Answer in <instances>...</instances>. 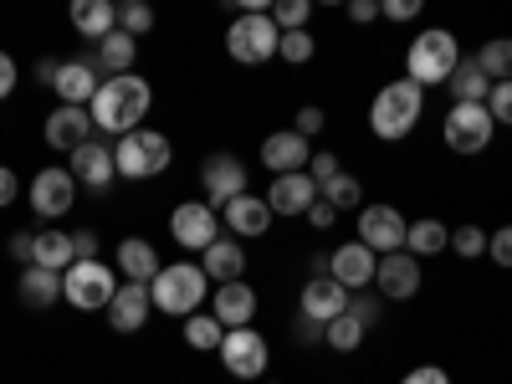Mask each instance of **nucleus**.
<instances>
[{
	"label": "nucleus",
	"instance_id": "obj_27",
	"mask_svg": "<svg viewBox=\"0 0 512 384\" xmlns=\"http://www.w3.org/2000/svg\"><path fill=\"white\" fill-rule=\"evenodd\" d=\"M72 31L88 36V41H103L118 31V6L113 0H72Z\"/></svg>",
	"mask_w": 512,
	"mask_h": 384
},
{
	"label": "nucleus",
	"instance_id": "obj_35",
	"mask_svg": "<svg viewBox=\"0 0 512 384\" xmlns=\"http://www.w3.org/2000/svg\"><path fill=\"white\" fill-rule=\"evenodd\" d=\"M221 338H226V328L216 323V313H190L185 318V344L190 349H200V354L205 349H221Z\"/></svg>",
	"mask_w": 512,
	"mask_h": 384
},
{
	"label": "nucleus",
	"instance_id": "obj_30",
	"mask_svg": "<svg viewBox=\"0 0 512 384\" xmlns=\"http://www.w3.org/2000/svg\"><path fill=\"white\" fill-rule=\"evenodd\" d=\"M21 303L26 308H52L62 297V272H47V267H21Z\"/></svg>",
	"mask_w": 512,
	"mask_h": 384
},
{
	"label": "nucleus",
	"instance_id": "obj_9",
	"mask_svg": "<svg viewBox=\"0 0 512 384\" xmlns=\"http://www.w3.org/2000/svg\"><path fill=\"white\" fill-rule=\"evenodd\" d=\"M26 200H31V210H36L41 221H57V216H67V210L77 205V180H72V169L47 164V169H41V175L31 180Z\"/></svg>",
	"mask_w": 512,
	"mask_h": 384
},
{
	"label": "nucleus",
	"instance_id": "obj_41",
	"mask_svg": "<svg viewBox=\"0 0 512 384\" xmlns=\"http://www.w3.org/2000/svg\"><path fill=\"white\" fill-rule=\"evenodd\" d=\"M487 113H492V123L512 128V82H492V93H487Z\"/></svg>",
	"mask_w": 512,
	"mask_h": 384
},
{
	"label": "nucleus",
	"instance_id": "obj_17",
	"mask_svg": "<svg viewBox=\"0 0 512 384\" xmlns=\"http://www.w3.org/2000/svg\"><path fill=\"white\" fill-rule=\"evenodd\" d=\"M47 144L57 149V154H77L82 144H93V108H52V118H47Z\"/></svg>",
	"mask_w": 512,
	"mask_h": 384
},
{
	"label": "nucleus",
	"instance_id": "obj_36",
	"mask_svg": "<svg viewBox=\"0 0 512 384\" xmlns=\"http://www.w3.org/2000/svg\"><path fill=\"white\" fill-rule=\"evenodd\" d=\"M318 195H323L333 210H364V185H359L354 175H338V180H328Z\"/></svg>",
	"mask_w": 512,
	"mask_h": 384
},
{
	"label": "nucleus",
	"instance_id": "obj_50",
	"mask_svg": "<svg viewBox=\"0 0 512 384\" xmlns=\"http://www.w3.org/2000/svg\"><path fill=\"white\" fill-rule=\"evenodd\" d=\"M400 384H451V379H446V369H436V364H420V369H410Z\"/></svg>",
	"mask_w": 512,
	"mask_h": 384
},
{
	"label": "nucleus",
	"instance_id": "obj_5",
	"mask_svg": "<svg viewBox=\"0 0 512 384\" xmlns=\"http://www.w3.org/2000/svg\"><path fill=\"white\" fill-rule=\"evenodd\" d=\"M277 41H282V31H277L272 11H241V16L226 26V52H231V62H241V67L272 62V57H277Z\"/></svg>",
	"mask_w": 512,
	"mask_h": 384
},
{
	"label": "nucleus",
	"instance_id": "obj_44",
	"mask_svg": "<svg viewBox=\"0 0 512 384\" xmlns=\"http://www.w3.org/2000/svg\"><path fill=\"white\" fill-rule=\"evenodd\" d=\"M308 175H313L318 190H323L328 180H338V175H344V169H338V154H313V159H308Z\"/></svg>",
	"mask_w": 512,
	"mask_h": 384
},
{
	"label": "nucleus",
	"instance_id": "obj_42",
	"mask_svg": "<svg viewBox=\"0 0 512 384\" xmlns=\"http://www.w3.org/2000/svg\"><path fill=\"white\" fill-rule=\"evenodd\" d=\"M323 128H328V118H323V108H318V103L297 108V118H292V134H303V139L313 144V134H323Z\"/></svg>",
	"mask_w": 512,
	"mask_h": 384
},
{
	"label": "nucleus",
	"instance_id": "obj_53",
	"mask_svg": "<svg viewBox=\"0 0 512 384\" xmlns=\"http://www.w3.org/2000/svg\"><path fill=\"white\" fill-rule=\"evenodd\" d=\"M297 344H323V323H313V318H303V313H297Z\"/></svg>",
	"mask_w": 512,
	"mask_h": 384
},
{
	"label": "nucleus",
	"instance_id": "obj_32",
	"mask_svg": "<svg viewBox=\"0 0 512 384\" xmlns=\"http://www.w3.org/2000/svg\"><path fill=\"white\" fill-rule=\"evenodd\" d=\"M451 246V231L441 226V221H410V231H405V251L415 256H436V251H446Z\"/></svg>",
	"mask_w": 512,
	"mask_h": 384
},
{
	"label": "nucleus",
	"instance_id": "obj_26",
	"mask_svg": "<svg viewBox=\"0 0 512 384\" xmlns=\"http://www.w3.org/2000/svg\"><path fill=\"white\" fill-rule=\"evenodd\" d=\"M159 251L144 241V236H128V241H118V272H123V282H154L159 277Z\"/></svg>",
	"mask_w": 512,
	"mask_h": 384
},
{
	"label": "nucleus",
	"instance_id": "obj_7",
	"mask_svg": "<svg viewBox=\"0 0 512 384\" xmlns=\"http://www.w3.org/2000/svg\"><path fill=\"white\" fill-rule=\"evenodd\" d=\"M113 292H118V272L103 262H72L62 272V297L77 313H108Z\"/></svg>",
	"mask_w": 512,
	"mask_h": 384
},
{
	"label": "nucleus",
	"instance_id": "obj_52",
	"mask_svg": "<svg viewBox=\"0 0 512 384\" xmlns=\"http://www.w3.org/2000/svg\"><path fill=\"white\" fill-rule=\"evenodd\" d=\"M16 77H21L16 57H11V52H0V98H11V88H16Z\"/></svg>",
	"mask_w": 512,
	"mask_h": 384
},
{
	"label": "nucleus",
	"instance_id": "obj_23",
	"mask_svg": "<svg viewBox=\"0 0 512 384\" xmlns=\"http://www.w3.org/2000/svg\"><path fill=\"white\" fill-rule=\"evenodd\" d=\"M221 216H226V226H231V236L241 241V236H267V226L277 221L272 216V205H267V195H236L226 210H221Z\"/></svg>",
	"mask_w": 512,
	"mask_h": 384
},
{
	"label": "nucleus",
	"instance_id": "obj_12",
	"mask_svg": "<svg viewBox=\"0 0 512 384\" xmlns=\"http://www.w3.org/2000/svg\"><path fill=\"white\" fill-rule=\"evenodd\" d=\"M374 272H379V256L354 236V241H344L338 251H328V277L344 287V292H369L374 287Z\"/></svg>",
	"mask_w": 512,
	"mask_h": 384
},
{
	"label": "nucleus",
	"instance_id": "obj_22",
	"mask_svg": "<svg viewBox=\"0 0 512 384\" xmlns=\"http://www.w3.org/2000/svg\"><path fill=\"white\" fill-rule=\"evenodd\" d=\"M200 272L216 282V287L241 282V272H246V246H241L236 236H216V246L200 251Z\"/></svg>",
	"mask_w": 512,
	"mask_h": 384
},
{
	"label": "nucleus",
	"instance_id": "obj_25",
	"mask_svg": "<svg viewBox=\"0 0 512 384\" xmlns=\"http://www.w3.org/2000/svg\"><path fill=\"white\" fill-rule=\"evenodd\" d=\"M251 318H256V287H246V282L216 287V323L221 328H251Z\"/></svg>",
	"mask_w": 512,
	"mask_h": 384
},
{
	"label": "nucleus",
	"instance_id": "obj_16",
	"mask_svg": "<svg viewBox=\"0 0 512 384\" xmlns=\"http://www.w3.org/2000/svg\"><path fill=\"white\" fill-rule=\"evenodd\" d=\"M374 287H379V297H390V303H410V297L420 292V262H415L410 251H390V256H379Z\"/></svg>",
	"mask_w": 512,
	"mask_h": 384
},
{
	"label": "nucleus",
	"instance_id": "obj_49",
	"mask_svg": "<svg viewBox=\"0 0 512 384\" xmlns=\"http://www.w3.org/2000/svg\"><path fill=\"white\" fill-rule=\"evenodd\" d=\"M72 251H77V262H98V236L93 231H72Z\"/></svg>",
	"mask_w": 512,
	"mask_h": 384
},
{
	"label": "nucleus",
	"instance_id": "obj_40",
	"mask_svg": "<svg viewBox=\"0 0 512 384\" xmlns=\"http://www.w3.org/2000/svg\"><path fill=\"white\" fill-rule=\"evenodd\" d=\"M451 251L466 256V262H472V256H487V231H482V226H461V231H451Z\"/></svg>",
	"mask_w": 512,
	"mask_h": 384
},
{
	"label": "nucleus",
	"instance_id": "obj_51",
	"mask_svg": "<svg viewBox=\"0 0 512 384\" xmlns=\"http://www.w3.org/2000/svg\"><path fill=\"white\" fill-rule=\"evenodd\" d=\"M21 195V180H16V169L11 164H0V210H6L11 200Z\"/></svg>",
	"mask_w": 512,
	"mask_h": 384
},
{
	"label": "nucleus",
	"instance_id": "obj_8",
	"mask_svg": "<svg viewBox=\"0 0 512 384\" xmlns=\"http://www.w3.org/2000/svg\"><path fill=\"white\" fill-rule=\"evenodd\" d=\"M497 134V123L487 113V103H451L446 123H441V139L451 154H482Z\"/></svg>",
	"mask_w": 512,
	"mask_h": 384
},
{
	"label": "nucleus",
	"instance_id": "obj_54",
	"mask_svg": "<svg viewBox=\"0 0 512 384\" xmlns=\"http://www.w3.org/2000/svg\"><path fill=\"white\" fill-rule=\"evenodd\" d=\"M349 21H359V26L379 21V0H349Z\"/></svg>",
	"mask_w": 512,
	"mask_h": 384
},
{
	"label": "nucleus",
	"instance_id": "obj_1",
	"mask_svg": "<svg viewBox=\"0 0 512 384\" xmlns=\"http://www.w3.org/2000/svg\"><path fill=\"white\" fill-rule=\"evenodd\" d=\"M154 108V88L139 77V72H123V77H103V88L93 98V128L103 134H134V128L149 118Z\"/></svg>",
	"mask_w": 512,
	"mask_h": 384
},
{
	"label": "nucleus",
	"instance_id": "obj_46",
	"mask_svg": "<svg viewBox=\"0 0 512 384\" xmlns=\"http://www.w3.org/2000/svg\"><path fill=\"white\" fill-rule=\"evenodd\" d=\"M379 16H390V21H415V16H420V0H379Z\"/></svg>",
	"mask_w": 512,
	"mask_h": 384
},
{
	"label": "nucleus",
	"instance_id": "obj_24",
	"mask_svg": "<svg viewBox=\"0 0 512 384\" xmlns=\"http://www.w3.org/2000/svg\"><path fill=\"white\" fill-rule=\"evenodd\" d=\"M349 313V292L338 287L333 277H313L308 287H303V318H313V323H333V318H344Z\"/></svg>",
	"mask_w": 512,
	"mask_h": 384
},
{
	"label": "nucleus",
	"instance_id": "obj_43",
	"mask_svg": "<svg viewBox=\"0 0 512 384\" xmlns=\"http://www.w3.org/2000/svg\"><path fill=\"white\" fill-rule=\"evenodd\" d=\"M487 256H492L497 267H507V272H512V226H502V231H492V236H487Z\"/></svg>",
	"mask_w": 512,
	"mask_h": 384
},
{
	"label": "nucleus",
	"instance_id": "obj_4",
	"mask_svg": "<svg viewBox=\"0 0 512 384\" xmlns=\"http://www.w3.org/2000/svg\"><path fill=\"white\" fill-rule=\"evenodd\" d=\"M461 67V47H456V36L431 26V31H420L410 41V52H405V77L420 82V88H436V82H451V72Z\"/></svg>",
	"mask_w": 512,
	"mask_h": 384
},
{
	"label": "nucleus",
	"instance_id": "obj_29",
	"mask_svg": "<svg viewBox=\"0 0 512 384\" xmlns=\"http://www.w3.org/2000/svg\"><path fill=\"white\" fill-rule=\"evenodd\" d=\"M72 262H77V251H72V236H67V231H36V246H31V267L67 272Z\"/></svg>",
	"mask_w": 512,
	"mask_h": 384
},
{
	"label": "nucleus",
	"instance_id": "obj_33",
	"mask_svg": "<svg viewBox=\"0 0 512 384\" xmlns=\"http://www.w3.org/2000/svg\"><path fill=\"white\" fill-rule=\"evenodd\" d=\"M472 62L487 72V82H512V36H497V41H487V47H482Z\"/></svg>",
	"mask_w": 512,
	"mask_h": 384
},
{
	"label": "nucleus",
	"instance_id": "obj_37",
	"mask_svg": "<svg viewBox=\"0 0 512 384\" xmlns=\"http://www.w3.org/2000/svg\"><path fill=\"white\" fill-rule=\"evenodd\" d=\"M118 31L134 36V41L149 36V31H154V11L144 6V0H123V6H118Z\"/></svg>",
	"mask_w": 512,
	"mask_h": 384
},
{
	"label": "nucleus",
	"instance_id": "obj_45",
	"mask_svg": "<svg viewBox=\"0 0 512 384\" xmlns=\"http://www.w3.org/2000/svg\"><path fill=\"white\" fill-rule=\"evenodd\" d=\"M349 313H354L364 328H374V323H379V297H369V292H349Z\"/></svg>",
	"mask_w": 512,
	"mask_h": 384
},
{
	"label": "nucleus",
	"instance_id": "obj_10",
	"mask_svg": "<svg viewBox=\"0 0 512 384\" xmlns=\"http://www.w3.org/2000/svg\"><path fill=\"white\" fill-rule=\"evenodd\" d=\"M169 236H175V246L185 251H205V246H216V205H205V200H180L175 210H169Z\"/></svg>",
	"mask_w": 512,
	"mask_h": 384
},
{
	"label": "nucleus",
	"instance_id": "obj_47",
	"mask_svg": "<svg viewBox=\"0 0 512 384\" xmlns=\"http://www.w3.org/2000/svg\"><path fill=\"white\" fill-rule=\"evenodd\" d=\"M31 246H36V231H11V241H6V251L21 267H31Z\"/></svg>",
	"mask_w": 512,
	"mask_h": 384
},
{
	"label": "nucleus",
	"instance_id": "obj_2",
	"mask_svg": "<svg viewBox=\"0 0 512 384\" xmlns=\"http://www.w3.org/2000/svg\"><path fill=\"white\" fill-rule=\"evenodd\" d=\"M420 113H425V88L410 82V77H400V82H384L379 98L369 103V128H374V139L400 144L420 123Z\"/></svg>",
	"mask_w": 512,
	"mask_h": 384
},
{
	"label": "nucleus",
	"instance_id": "obj_39",
	"mask_svg": "<svg viewBox=\"0 0 512 384\" xmlns=\"http://www.w3.org/2000/svg\"><path fill=\"white\" fill-rule=\"evenodd\" d=\"M308 16H313V0H277L272 6L277 31H308Z\"/></svg>",
	"mask_w": 512,
	"mask_h": 384
},
{
	"label": "nucleus",
	"instance_id": "obj_13",
	"mask_svg": "<svg viewBox=\"0 0 512 384\" xmlns=\"http://www.w3.org/2000/svg\"><path fill=\"white\" fill-rule=\"evenodd\" d=\"M267 338L256 328H226L221 338V364L236 374V379H262L267 374Z\"/></svg>",
	"mask_w": 512,
	"mask_h": 384
},
{
	"label": "nucleus",
	"instance_id": "obj_21",
	"mask_svg": "<svg viewBox=\"0 0 512 384\" xmlns=\"http://www.w3.org/2000/svg\"><path fill=\"white\" fill-rule=\"evenodd\" d=\"M72 180L103 195V190H108V185L118 180V164H113V149H108V144H98V139H93V144H82V149L72 154Z\"/></svg>",
	"mask_w": 512,
	"mask_h": 384
},
{
	"label": "nucleus",
	"instance_id": "obj_6",
	"mask_svg": "<svg viewBox=\"0 0 512 384\" xmlns=\"http://www.w3.org/2000/svg\"><path fill=\"white\" fill-rule=\"evenodd\" d=\"M169 159H175V149H169V139L159 128H134V134H123L113 144V164L123 180H154L169 169Z\"/></svg>",
	"mask_w": 512,
	"mask_h": 384
},
{
	"label": "nucleus",
	"instance_id": "obj_15",
	"mask_svg": "<svg viewBox=\"0 0 512 384\" xmlns=\"http://www.w3.org/2000/svg\"><path fill=\"white\" fill-rule=\"evenodd\" d=\"M98 88H103V77H98V67H93L88 57H67V62H57L52 93H57L67 108H88V103L98 98Z\"/></svg>",
	"mask_w": 512,
	"mask_h": 384
},
{
	"label": "nucleus",
	"instance_id": "obj_38",
	"mask_svg": "<svg viewBox=\"0 0 512 384\" xmlns=\"http://www.w3.org/2000/svg\"><path fill=\"white\" fill-rule=\"evenodd\" d=\"M313 52H318V41H313L308 31H282V41H277V57H282V62H292V67L313 62Z\"/></svg>",
	"mask_w": 512,
	"mask_h": 384
},
{
	"label": "nucleus",
	"instance_id": "obj_3",
	"mask_svg": "<svg viewBox=\"0 0 512 384\" xmlns=\"http://www.w3.org/2000/svg\"><path fill=\"white\" fill-rule=\"evenodd\" d=\"M210 292V277L200 272V262H175V267H159V277L149 282V303L169 318H190L200 313Z\"/></svg>",
	"mask_w": 512,
	"mask_h": 384
},
{
	"label": "nucleus",
	"instance_id": "obj_20",
	"mask_svg": "<svg viewBox=\"0 0 512 384\" xmlns=\"http://www.w3.org/2000/svg\"><path fill=\"white\" fill-rule=\"evenodd\" d=\"M318 200V185L308 169H297V175H277L272 190H267V205L272 216H308V205Z\"/></svg>",
	"mask_w": 512,
	"mask_h": 384
},
{
	"label": "nucleus",
	"instance_id": "obj_34",
	"mask_svg": "<svg viewBox=\"0 0 512 384\" xmlns=\"http://www.w3.org/2000/svg\"><path fill=\"white\" fill-rule=\"evenodd\" d=\"M364 333H369V328H364L354 313H344V318H333V323L323 328V344L338 349V354H354V349L364 344Z\"/></svg>",
	"mask_w": 512,
	"mask_h": 384
},
{
	"label": "nucleus",
	"instance_id": "obj_28",
	"mask_svg": "<svg viewBox=\"0 0 512 384\" xmlns=\"http://www.w3.org/2000/svg\"><path fill=\"white\" fill-rule=\"evenodd\" d=\"M134 57H139V41H134V36H123V31L103 36L98 47H93V67H98V72H108V77L134 72Z\"/></svg>",
	"mask_w": 512,
	"mask_h": 384
},
{
	"label": "nucleus",
	"instance_id": "obj_14",
	"mask_svg": "<svg viewBox=\"0 0 512 384\" xmlns=\"http://www.w3.org/2000/svg\"><path fill=\"white\" fill-rule=\"evenodd\" d=\"M246 180H251V169L236 159V154H210L200 164V185H205V205H231L236 195H246Z\"/></svg>",
	"mask_w": 512,
	"mask_h": 384
},
{
	"label": "nucleus",
	"instance_id": "obj_18",
	"mask_svg": "<svg viewBox=\"0 0 512 384\" xmlns=\"http://www.w3.org/2000/svg\"><path fill=\"white\" fill-rule=\"evenodd\" d=\"M308 159H313V144H308L303 134H292V128H282V134H267V139H262V164L272 169V180L308 169Z\"/></svg>",
	"mask_w": 512,
	"mask_h": 384
},
{
	"label": "nucleus",
	"instance_id": "obj_31",
	"mask_svg": "<svg viewBox=\"0 0 512 384\" xmlns=\"http://www.w3.org/2000/svg\"><path fill=\"white\" fill-rule=\"evenodd\" d=\"M446 88H451V98H456V103H487L492 82H487V72H482L472 57H461V67L451 72V82H446Z\"/></svg>",
	"mask_w": 512,
	"mask_h": 384
},
{
	"label": "nucleus",
	"instance_id": "obj_19",
	"mask_svg": "<svg viewBox=\"0 0 512 384\" xmlns=\"http://www.w3.org/2000/svg\"><path fill=\"white\" fill-rule=\"evenodd\" d=\"M149 313H154L149 287H144V282H118L113 303H108V328H113V333H139Z\"/></svg>",
	"mask_w": 512,
	"mask_h": 384
},
{
	"label": "nucleus",
	"instance_id": "obj_11",
	"mask_svg": "<svg viewBox=\"0 0 512 384\" xmlns=\"http://www.w3.org/2000/svg\"><path fill=\"white\" fill-rule=\"evenodd\" d=\"M405 231H410V221L400 216L395 205H364V210H359V241H364L374 256L405 251Z\"/></svg>",
	"mask_w": 512,
	"mask_h": 384
},
{
	"label": "nucleus",
	"instance_id": "obj_48",
	"mask_svg": "<svg viewBox=\"0 0 512 384\" xmlns=\"http://www.w3.org/2000/svg\"><path fill=\"white\" fill-rule=\"evenodd\" d=\"M333 221H338V210H333V205H328V200L318 195V200L308 205V226H313V231H328Z\"/></svg>",
	"mask_w": 512,
	"mask_h": 384
}]
</instances>
